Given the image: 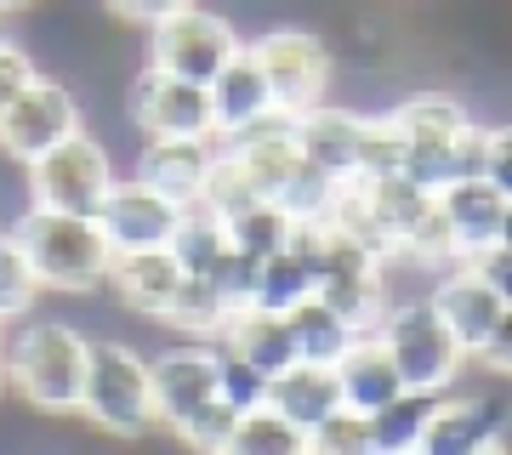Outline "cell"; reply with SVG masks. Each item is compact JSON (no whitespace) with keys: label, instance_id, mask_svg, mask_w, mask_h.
I'll return each instance as SVG.
<instances>
[{"label":"cell","instance_id":"6da1fadb","mask_svg":"<svg viewBox=\"0 0 512 455\" xmlns=\"http://www.w3.org/2000/svg\"><path fill=\"white\" fill-rule=\"evenodd\" d=\"M0 347H6V382L23 399V410H35L46 421L80 416L86 370H92L86 330H74L69 319H52V313H29L0 336Z\"/></svg>","mask_w":512,"mask_h":455},{"label":"cell","instance_id":"7a4b0ae2","mask_svg":"<svg viewBox=\"0 0 512 455\" xmlns=\"http://www.w3.org/2000/svg\"><path fill=\"white\" fill-rule=\"evenodd\" d=\"M6 234L18 239V251L29 256L40 291L57 296H86L109 285V239L97 228V217H69V211H46V205H23L6 222Z\"/></svg>","mask_w":512,"mask_h":455},{"label":"cell","instance_id":"3957f363","mask_svg":"<svg viewBox=\"0 0 512 455\" xmlns=\"http://www.w3.org/2000/svg\"><path fill=\"white\" fill-rule=\"evenodd\" d=\"M80 421L103 438H126L143 444L160 416H154V382H148V353L131 342H92V370H86V399H80Z\"/></svg>","mask_w":512,"mask_h":455},{"label":"cell","instance_id":"277c9868","mask_svg":"<svg viewBox=\"0 0 512 455\" xmlns=\"http://www.w3.org/2000/svg\"><path fill=\"white\" fill-rule=\"evenodd\" d=\"M376 336H382V347L393 353V370L404 376L410 393H450V387H461V376L473 370V359L461 353V342L450 336V325L433 313L427 296H399V302L382 313Z\"/></svg>","mask_w":512,"mask_h":455},{"label":"cell","instance_id":"5b68a950","mask_svg":"<svg viewBox=\"0 0 512 455\" xmlns=\"http://www.w3.org/2000/svg\"><path fill=\"white\" fill-rule=\"evenodd\" d=\"M114 160L103 137L92 126H80L69 143H57L52 154H40L35 165H23V188H29V205H46V211H69V217H97V205L109 200L114 188Z\"/></svg>","mask_w":512,"mask_h":455},{"label":"cell","instance_id":"8992f818","mask_svg":"<svg viewBox=\"0 0 512 455\" xmlns=\"http://www.w3.org/2000/svg\"><path fill=\"white\" fill-rule=\"evenodd\" d=\"M234 52H245L239 23L211 12V6H200V0L148 29V63L165 74H177V80H194V86H211L228 69Z\"/></svg>","mask_w":512,"mask_h":455},{"label":"cell","instance_id":"52a82bcc","mask_svg":"<svg viewBox=\"0 0 512 455\" xmlns=\"http://www.w3.org/2000/svg\"><path fill=\"white\" fill-rule=\"evenodd\" d=\"M256 57V69L268 74V86H274V109L285 114H308L313 103H325L330 97V46L325 35H313V29H296V23H268L262 35L245 40Z\"/></svg>","mask_w":512,"mask_h":455},{"label":"cell","instance_id":"ba28073f","mask_svg":"<svg viewBox=\"0 0 512 455\" xmlns=\"http://www.w3.org/2000/svg\"><path fill=\"white\" fill-rule=\"evenodd\" d=\"M126 126L137 137H217L211 91L143 63L126 80Z\"/></svg>","mask_w":512,"mask_h":455},{"label":"cell","instance_id":"9c48e42d","mask_svg":"<svg viewBox=\"0 0 512 455\" xmlns=\"http://www.w3.org/2000/svg\"><path fill=\"white\" fill-rule=\"evenodd\" d=\"M80 126H86V114H80L74 86H63L57 74H40L35 86L0 114V154L12 165H35L57 143H69Z\"/></svg>","mask_w":512,"mask_h":455},{"label":"cell","instance_id":"30bf717a","mask_svg":"<svg viewBox=\"0 0 512 455\" xmlns=\"http://www.w3.org/2000/svg\"><path fill=\"white\" fill-rule=\"evenodd\" d=\"M183 211L188 205L165 200L160 188H148L143 177H114L109 200L97 205V228H103L114 256L165 251V245L177 239V228H183Z\"/></svg>","mask_w":512,"mask_h":455},{"label":"cell","instance_id":"8fae6325","mask_svg":"<svg viewBox=\"0 0 512 455\" xmlns=\"http://www.w3.org/2000/svg\"><path fill=\"white\" fill-rule=\"evenodd\" d=\"M222 347L217 342H171L160 353H148V382H154V416L160 427L188 421L200 404L222 393Z\"/></svg>","mask_w":512,"mask_h":455},{"label":"cell","instance_id":"7c38bea8","mask_svg":"<svg viewBox=\"0 0 512 455\" xmlns=\"http://www.w3.org/2000/svg\"><path fill=\"white\" fill-rule=\"evenodd\" d=\"M217 148L262 188V200H279L285 182L302 171V131H296V114H285V109H274V114H262V120H251V126L217 137Z\"/></svg>","mask_w":512,"mask_h":455},{"label":"cell","instance_id":"4fadbf2b","mask_svg":"<svg viewBox=\"0 0 512 455\" xmlns=\"http://www.w3.org/2000/svg\"><path fill=\"white\" fill-rule=\"evenodd\" d=\"M507 427H512V404L507 399L450 387V393H439V404H433L416 455H478L484 444L507 438Z\"/></svg>","mask_w":512,"mask_h":455},{"label":"cell","instance_id":"5bb4252c","mask_svg":"<svg viewBox=\"0 0 512 455\" xmlns=\"http://www.w3.org/2000/svg\"><path fill=\"white\" fill-rule=\"evenodd\" d=\"M427 302H433V313L450 325V336L461 342V353H467V359H478V353H484L495 319H501V308H507V302L495 296V285L473 268V262H456V268L433 273V291H427Z\"/></svg>","mask_w":512,"mask_h":455},{"label":"cell","instance_id":"9a60e30c","mask_svg":"<svg viewBox=\"0 0 512 455\" xmlns=\"http://www.w3.org/2000/svg\"><path fill=\"white\" fill-rule=\"evenodd\" d=\"M211 165H217V137H143L131 177H143L177 205H200Z\"/></svg>","mask_w":512,"mask_h":455},{"label":"cell","instance_id":"2e32d148","mask_svg":"<svg viewBox=\"0 0 512 455\" xmlns=\"http://www.w3.org/2000/svg\"><path fill=\"white\" fill-rule=\"evenodd\" d=\"M183 285H188V273L171 256V245L165 251H131V256H114L109 262V291L120 296V308L148 319V325H160L165 313H171Z\"/></svg>","mask_w":512,"mask_h":455},{"label":"cell","instance_id":"e0dca14e","mask_svg":"<svg viewBox=\"0 0 512 455\" xmlns=\"http://www.w3.org/2000/svg\"><path fill=\"white\" fill-rule=\"evenodd\" d=\"M217 347L222 353H234V359H245L256 370V376H268L274 382L279 370H291L296 359V336H291V319L285 313H268V308H234L228 319H222L217 330Z\"/></svg>","mask_w":512,"mask_h":455},{"label":"cell","instance_id":"ac0fdd59","mask_svg":"<svg viewBox=\"0 0 512 455\" xmlns=\"http://www.w3.org/2000/svg\"><path fill=\"white\" fill-rule=\"evenodd\" d=\"M501 211H507V194L490 188L484 177L450 182L439 194V217H444V228H450V239H456L461 262H473V256L501 245Z\"/></svg>","mask_w":512,"mask_h":455},{"label":"cell","instance_id":"d6986e66","mask_svg":"<svg viewBox=\"0 0 512 455\" xmlns=\"http://www.w3.org/2000/svg\"><path fill=\"white\" fill-rule=\"evenodd\" d=\"M296 131H302V160L319 165L325 177L348 182L359 177V137H365V114L342 109V103H313L308 114H296Z\"/></svg>","mask_w":512,"mask_h":455},{"label":"cell","instance_id":"ffe728a7","mask_svg":"<svg viewBox=\"0 0 512 455\" xmlns=\"http://www.w3.org/2000/svg\"><path fill=\"white\" fill-rule=\"evenodd\" d=\"M330 370H336L342 404H348V410H365V416H376L382 404H393L404 393V376L393 370V353L382 347V336H376V330H359V336H353V347L330 364Z\"/></svg>","mask_w":512,"mask_h":455},{"label":"cell","instance_id":"44dd1931","mask_svg":"<svg viewBox=\"0 0 512 455\" xmlns=\"http://www.w3.org/2000/svg\"><path fill=\"white\" fill-rule=\"evenodd\" d=\"M205 91H211V120H217V137L251 126V120H262V114H274V86H268V74L256 69L251 46L228 57V69H222Z\"/></svg>","mask_w":512,"mask_h":455},{"label":"cell","instance_id":"7402d4cb","mask_svg":"<svg viewBox=\"0 0 512 455\" xmlns=\"http://www.w3.org/2000/svg\"><path fill=\"white\" fill-rule=\"evenodd\" d=\"M268 410H279L285 421H296V427L313 433L325 416L342 410L336 370H325V364H291V370H279L274 382H268Z\"/></svg>","mask_w":512,"mask_h":455},{"label":"cell","instance_id":"603a6c76","mask_svg":"<svg viewBox=\"0 0 512 455\" xmlns=\"http://www.w3.org/2000/svg\"><path fill=\"white\" fill-rule=\"evenodd\" d=\"M387 120L399 126L404 143H450L461 126H473V109H467V97H456V91L421 86V91H404V97H393Z\"/></svg>","mask_w":512,"mask_h":455},{"label":"cell","instance_id":"cb8c5ba5","mask_svg":"<svg viewBox=\"0 0 512 455\" xmlns=\"http://www.w3.org/2000/svg\"><path fill=\"white\" fill-rule=\"evenodd\" d=\"M285 319H291V336H296V359L325 364V370L342 359V353L353 347V336H359V325H348V319L330 308V302H319V296H308V302L291 308Z\"/></svg>","mask_w":512,"mask_h":455},{"label":"cell","instance_id":"d4e9b609","mask_svg":"<svg viewBox=\"0 0 512 455\" xmlns=\"http://www.w3.org/2000/svg\"><path fill=\"white\" fill-rule=\"evenodd\" d=\"M308 296H319V268H313L302 251H291V245L256 268V308L291 313V308H302Z\"/></svg>","mask_w":512,"mask_h":455},{"label":"cell","instance_id":"484cf974","mask_svg":"<svg viewBox=\"0 0 512 455\" xmlns=\"http://www.w3.org/2000/svg\"><path fill=\"white\" fill-rule=\"evenodd\" d=\"M353 182L365 188L370 211L382 217V228L399 239V245L416 234V222L433 211V194H427V188H416V182L404 177V171H393V177H353Z\"/></svg>","mask_w":512,"mask_h":455},{"label":"cell","instance_id":"4316f807","mask_svg":"<svg viewBox=\"0 0 512 455\" xmlns=\"http://www.w3.org/2000/svg\"><path fill=\"white\" fill-rule=\"evenodd\" d=\"M222 455H313V444H308V427H296V421H285L279 410L262 404V410L239 416V427Z\"/></svg>","mask_w":512,"mask_h":455},{"label":"cell","instance_id":"83f0119b","mask_svg":"<svg viewBox=\"0 0 512 455\" xmlns=\"http://www.w3.org/2000/svg\"><path fill=\"white\" fill-rule=\"evenodd\" d=\"M291 234H296V217L279 200H256L251 211H239V217L228 222V245H234L239 256H251V262L279 256L291 245Z\"/></svg>","mask_w":512,"mask_h":455},{"label":"cell","instance_id":"f1b7e54d","mask_svg":"<svg viewBox=\"0 0 512 455\" xmlns=\"http://www.w3.org/2000/svg\"><path fill=\"white\" fill-rule=\"evenodd\" d=\"M439 393H410L404 387L393 404H382L370 416V433H376V455H416L421 433H427V416H433Z\"/></svg>","mask_w":512,"mask_h":455},{"label":"cell","instance_id":"f546056e","mask_svg":"<svg viewBox=\"0 0 512 455\" xmlns=\"http://www.w3.org/2000/svg\"><path fill=\"white\" fill-rule=\"evenodd\" d=\"M222 319H228V308H222V296L205 285V279H194L188 273L183 296L171 302V313L160 319V330H171V336H183V342H217Z\"/></svg>","mask_w":512,"mask_h":455},{"label":"cell","instance_id":"4dcf8cb0","mask_svg":"<svg viewBox=\"0 0 512 455\" xmlns=\"http://www.w3.org/2000/svg\"><path fill=\"white\" fill-rule=\"evenodd\" d=\"M40 279L35 268H29V256L18 251V239L0 228V330L18 325V319H29V313L40 308Z\"/></svg>","mask_w":512,"mask_h":455},{"label":"cell","instance_id":"1f68e13d","mask_svg":"<svg viewBox=\"0 0 512 455\" xmlns=\"http://www.w3.org/2000/svg\"><path fill=\"white\" fill-rule=\"evenodd\" d=\"M222 251H228V222H217L205 205H188L183 228H177V239H171V256L183 262V273L205 279V273H211V262H217Z\"/></svg>","mask_w":512,"mask_h":455},{"label":"cell","instance_id":"d6a6232c","mask_svg":"<svg viewBox=\"0 0 512 455\" xmlns=\"http://www.w3.org/2000/svg\"><path fill=\"white\" fill-rule=\"evenodd\" d=\"M234 427H239V410L217 393L211 404H200L188 421L165 427V433H171V444H177L183 455H222L228 450V438H234Z\"/></svg>","mask_w":512,"mask_h":455},{"label":"cell","instance_id":"836d02e7","mask_svg":"<svg viewBox=\"0 0 512 455\" xmlns=\"http://www.w3.org/2000/svg\"><path fill=\"white\" fill-rule=\"evenodd\" d=\"M262 200V188H256L245 171H239L228 154L217 148V165H211V177H205V194H200V205L211 211L217 222H234L239 211H251V205Z\"/></svg>","mask_w":512,"mask_h":455},{"label":"cell","instance_id":"e575fe53","mask_svg":"<svg viewBox=\"0 0 512 455\" xmlns=\"http://www.w3.org/2000/svg\"><path fill=\"white\" fill-rule=\"evenodd\" d=\"M313 455H376V433H370V416L365 410H336V416H325L319 427L308 433Z\"/></svg>","mask_w":512,"mask_h":455},{"label":"cell","instance_id":"d590c367","mask_svg":"<svg viewBox=\"0 0 512 455\" xmlns=\"http://www.w3.org/2000/svg\"><path fill=\"white\" fill-rule=\"evenodd\" d=\"M404 171V137L387 114H365V137H359V177H393Z\"/></svg>","mask_w":512,"mask_h":455},{"label":"cell","instance_id":"8d00e7d4","mask_svg":"<svg viewBox=\"0 0 512 455\" xmlns=\"http://www.w3.org/2000/svg\"><path fill=\"white\" fill-rule=\"evenodd\" d=\"M256 268H262V262L239 256L234 245H228V251H222L217 262H211L205 285H211V291L222 296V308H228V313H234V308H251V302H256Z\"/></svg>","mask_w":512,"mask_h":455},{"label":"cell","instance_id":"74e56055","mask_svg":"<svg viewBox=\"0 0 512 455\" xmlns=\"http://www.w3.org/2000/svg\"><path fill=\"white\" fill-rule=\"evenodd\" d=\"M217 387H222V399L234 404L239 416L245 410H262L268 404V376H256L245 359H234V353H222V376H217Z\"/></svg>","mask_w":512,"mask_h":455},{"label":"cell","instance_id":"f35d334b","mask_svg":"<svg viewBox=\"0 0 512 455\" xmlns=\"http://www.w3.org/2000/svg\"><path fill=\"white\" fill-rule=\"evenodd\" d=\"M35 80H40L35 52H23L18 40H6V46H0V114L12 109V103H18L23 91L35 86Z\"/></svg>","mask_w":512,"mask_h":455},{"label":"cell","instance_id":"ab89813d","mask_svg":"<svg viewBox=\"0 0 512 455\" xmlns=\"http://www.w3.org/2000/svg\"><path fill=\"white\" fill-rule=\"evenodd\" d=\"M484 182L512 200V120L490 126V154H484Z\"/></svg>","mask_w":512,"mask_h":455},{"label":"cell","instance_id":"60d3db41","mask_svg":"<svg viewBox=\"0 0 512 455\" xmlns=\"http://www.w3.org/2000/svg\"><path fill=\"white\" fill-rule=\"evenodd\" d=\"M473 364L478 370H490V376H512V308H501L490 342H484V353H478Z\"/></svg>","mask_w":512,"mask_h":455},{"label":"cell","instance_id":"b9f144b4","mask_svg":"<svg viewBox=\"0 0 512 455\" xmlns=\"http://www.w3.org/2000/svg\"><path fill=\"white\" fill-rule=\"evenodd\" d=\"M114 18L126 23H143V29H154V23H165L171 12H183V6H194V0H103Z\"/></svg>","mask_w":512,"mask_h":455},{"label":"cell","instance_id":"7bdbcfd3","mask_svg":"<svg viewBox=\"0 0 512 455\" xmlns=\"http://www.w3.org/2000/svg\"><path fill=\"white\" fill-rule=\"evenodd\" d=\"M501 245L512 251V200H507V211H501Z\"/></svg>","mask_w":512,"mask_h":455},{"label":"cell","instance_id":"ee69618b","mask_svg":"<svg viewBox=\"0 0 512 455\" xmlns=\"http://www.w3.org/2000/svg\"><path fill=\"white\" fill-rule=\"evenodd\" d=\"M0 336H6V330H0ZM6 393H12V382H6V347H0V399H6Z\"/></svg>","mask_w":512,"mask_h":455},{"label":"cell","instance_id":"f6af8a7d","mask_svg":"<svg viewBox=\"0 0 512 455\" xmlns=\"http://www.w3.org/2000/svg\"><path fill=\"white\" fill-rule=\"evenodd\" d=\"M478 455H512V444H507V438H495V444H484Z\"/></svg>","mask_w":512,"mask_h":455},{"label":"cell","instance_id":"bcb514c9","mask_svg":"<svg viewBox=\"0 0 512 455\" xmlns=\"http://www.w3.org/2000/svg\"><path fill=\"white\" fill-rule=\"evenodd\" d=\"M29 6H40V0H12V12H29Z\"/></svg>","mask_w":512,"mask_h":455},{"label":"cell","instance_id":"7dc6e473","mask_svg":"<svg viewBox=\"0 0 512 455\" xmlns=\"http://www.w3.org/2000/svg\"><path fill=\"white\" fill-rule=\"evenodd\" d=\"M6 40H12V35H6V12H0V46H6Z\"/></svg>","mask_w":512,"mask_h":455},{"label":"cell","instance_id":"c3c4849f","mask_svg":"<svg viewBox=\"0 0 512 455\" xmlns=\"http://www.w3.org/2000/svg\"><path fill=\"white\" fill-rule=\"evenodd\" d=\"M0 12H12V0H0Z\"/></svg>","mask_w":512,"mask_h":455}]
</instances>
